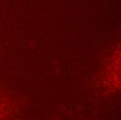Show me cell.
Returning <instances> with one entry per match:
<instances>
[{"label":"cell","mask_w":121,"mask_h":120,"mask_svg":"<svg viewBox=\"0 0 121 120\" xmlns=\"http://www.w3.org/2000/svg\"><path fill=\"white\" fill-rule=\"evenodd\" d=\"M110 69V78L113 83L121 89V50L116 54Z\"/></svg>","instance_id":"6da1fadb"},{"label":"cell","mask_w":121,"mask_h":120,"mask_svg":"<svg viewBox=\"0 0 121 120\" xmlns=\"http://www.w3.org/2000/svg\"><path fill=\"white\" fill-rule=\"evenodd\" d=\"M1 108H2V106H1V103H0V114L1 113V112H3L2 110H1Z\"/></svg>","instance_id":"7a4b0ae2"}]
</instances>
